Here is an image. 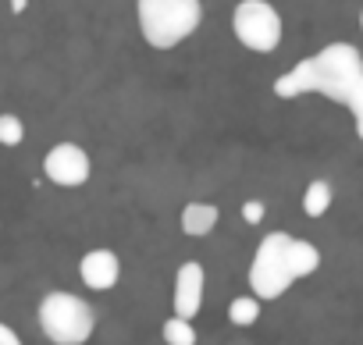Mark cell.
I'll return each mask as SVG.
<instances>
[{"label":"cell","instance_id":"obj_1","mask_svg":"<svg viewBox=\"0 0 363 345\" xmlns=\"http://www.w3.org/2000/svg\"><path fill=\"white\" fill-rule=\"evenodd\" d=\"M363 75V57L352 43H328L320 47L317 54L296 61L285 75H278L274 82V93L281 100H296V96H306V93H317L324 100H335V103H345L352 86L359 82Z\"/></svg>","mask_w":363,"mask_h":345},{"label":"cell","instance_id":"obj_2","mask_svg":"<svg viewBox=\"0 0 363 345\" xmlns=\"http://www.w3.org/2000/svg\"><path fill=\"white\" fill-rule=\"evenodd\" d=\"M135 22L153 50H174L203 22L200 0H135Z\"/></svg>","mask_w":363,"mask_h":345},{"label":"cell","instance_id":"obj_3","mask_svg":"<svg viewBox=\"0 0 363 345\" xmlns=\"http://www.w3.org/2000/svg\"><path fill=\"white\" fill-rule=\"evenodd\" d=\"M292 271V235L289 232H267L257 246V256L250 264V288L257 299H278L296 285Z\"/></svg>","mask_w":363,"mask_h":345},{"label":"cell","instance_id":"obj_4","mask_svg":"<svg viewBox=\"0 0 363 345\" xmlns=\"http://www.w3.org/2000/svg\"><path fill=\"white\" fill-rule=\"evenodd\" d=\"M40 327L54 345H86L96 331V313L72 292H50L40 302Z\"/></svg>","mask_w":363,"mask_h":345},{"label":"cell","instance_id":"obj_5","mask_svg":"<svg viewBox=\"0 0 363 345\" xmlns=\"http://www.w3.org/2000/svg\"><path fill=\"white\" fill-rule=\"evenodd\" d=\"M235 40L253 54H271L281 43V15L267 0H239L232 11Z\"/></svg>","mask_w":363,"mask_h":345},{"label":"cell","instance_id":"obj_6","mask_svg":"<svg viewBox=\"0 0 363 345\" xmlns=\"http://www.w3.org/2000/svg\"><path fill=\"white\" fill-rule=\"evenodd\" d=\"M43 175L54 186H61V189H79L93 175V160H89V153L79 142H57L43 157Z\"/></svg>","mask_w":363,"mask_h":345},{"label":"cell","instance_id":"obj_7","mask_svg":"<svg viewBox=\"0 0 363 345\" xmlns=\"http://www.w3.org/2000/svg\"><path fill=\"white\" fill-rule=\"evenodd\" d=\"M171 306H174L178 317H186V320H193L200 313V306H203V267L196 260L178 267V274H174V302Z\"/></svg>","mask_w":363,"mask_h":345},{"label":"cell","instance_id":"obj_8","mask_svg":"<svg viewBox=\"0 0 363 345\" xmlns=\"http://www.w3.org/2000/svg\"><path fill=\"white\" fill-rule=\"evenodd\" d=\"M79 274H82L86 288L107 292V288H114L118 278H121V260H118V253H111V249H89V253L82 256V264H79Z\"/></svg>","mask_w":363,"mask_h":345},{"label":"cell","instance_id":"obj_9","mask_svg":"<svg viewBox=\"0 0 363 345\" xmlns=\"http://www.w3.org/2000/svg\"><path fill=\"white\" fill-rule=\"evenodd\" d=\"M218 225V207L214 203H186L182 207V232L200 239V235H211Z\"/></svg>","mask_w":363,"mask_h":345},{"label":"cell","instance_id":"obj_10","mask_svg":"<svg viewBox=\"0 0 363 345\" xmlns=\"http://www.w3.org/2000/svg\"><path fill=\"white\" fill-rule=\"evenodd\" d=\"M320 267V249L306 239H292V271L296 278H310Z\"/></svg>","mask_w":363,"mask_h":345},{"label":"cell","instance_id":"obj_11","mask_svg":"<svg viewBox=\"0 0 363 345\" xmlns=\"http://www.w3.org/2000/svg\"><path fill=\"white\" fill-rule=\"evenodd\" d=\"M331 200H335V193H331V186H328L324 179L310 182L306 193H303V210H306V217H320V214H328Z\"/></svg>","mask_w":363,"mask_h":345},{"label":"cell","instance_id":"obj_12","mask_svg":"<svg viewBox=\"0 0 363 345\" xmlns=\"http://www.w3.org/2000/svg\"><path fill=\"white\" fill-rule=\"evenodd\" d=\"M260 302H264V299H257V295H239V299H232V302H228V320H232L235 327H253V324L260 320Z\"/></svg>","mask_w":363,"mask_h":345},{"label":"cell","instance_id":"obj_13","mask_svg":"<svg viewBox=\"0 0 363 345\" xmlns=\"http://www.w3.org/2000/svg\"><path fill=\"white\" fill-rule=\"evenodd\" d=\"M160 334H164V341H167V345H196V331H193V320L178 317V313H174L171 320H164Z\"/></svg>","mask_w":363,"mask_h":345},{"label":"cell","instance_id":"obj_14","mask_svg":"<svg viewBox=\"0 0 363 345\" xmlns=\"http://www.w3.org/2000/svg\"><path fill=\"white\" fill-rule=\"evenodd\" d=\"M26 139V125L18 114H0V146H18Z\"/></svg>","mask_w":363,"mask_h":345},{"label":"cell","instance_id":"obj_15","mask_svg":"<svg viewBox=\"0 0 363 345\" xmlns=\"http://www.w3.org/2000/svg\"><path fill=\"white\" fill-rule=\"evenodd\" d=\"M345 107L352 111V121H356V139L363 142V75H359V82L352 86V93H349Z\"/></svg>","mask_w":363,"mask_h":345},{"label":"cell","instance_id":"obj_16","mask_svg":"<svg viewBox=\"0 0 363 345\" xmlns=\"http://www.w3.org/2000/svg\"><path fill=\"white\" fill-rule=\"evenodd\" d=\"M242 221H246V225H260V221H264V203H260V200L242 203Z\"/></svg>","mask_w":363,"mask_h":345},{"label":"cell","instance_id":"obj_17","mask_svg":"<svg viewBox=\"0 0 363 345\" xmlns=\"http://www.w3.org/2000/svg\"><path fill=\"white\" fill-rule=\"evenodd\" d=\"M0 345H22V338H18L8 324H0Z\"/></svg>","mask_w":363,"mask_h":345},{"label":"cell","instance_id":"obj_18","mask_svg":"<svg viewBox=\"0 0 363 345\" xmlns=\"http://www.w3.org/2000/svg\"><path fill=\"white\" fill-rule=\"evenodd\" d=\"M359 29H363V15H359Z\"/></svg>","mask_w":363,"mask_h":345}]
</instances>
